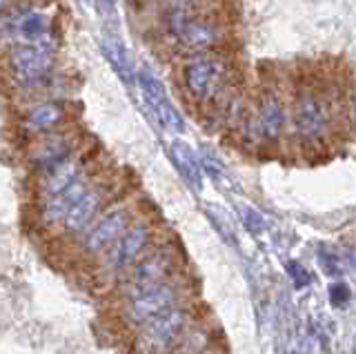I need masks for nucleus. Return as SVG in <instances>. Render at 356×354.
Listing matches in <instances>:
<instances>
[{"instance_id": "nucleus-1", "label": "nucleus", "mask_w": 356, "mask_h": 354, "mask_svg": "<svg viewBox=\"0 0 356 354\" xmlns=\"http://www.w3.org/2000/svg\"><path fill=\"white\" fill-rule=\"evenodd\" d=\"M159 241H161L159 223H156L149 214L138 212V216L127 225V230L118 236L114 246L92 265L96 279L116 287V283L122 276H125Z\"/></svg>"}, {"instance_id": "nucleus-2", "label": "nucleus", "mask_w": 356, "mask_h": 354, "mask_svg": "<svg viewBox=\"0 0 356 354\" xmlns=\"http://www.w3.org/2000/svg\"><path fill=\"white\" fill-rule=\"evenodd\" d=\"M138 201L129 196H118L114 203L103 209L92 225H89L81 236L74 239L72 257L78 263L94 265L103 254L114 246L118 236L127 230V225L138 216Z\"/></svg>"}, {"instance_id": "nucleus-3", "label": "nucleus", "mask_w": 356, "mask_h": 354, "mask_svg": "<svg viewBox=\"0 0 356 354\" xmlns=\"http://www.w3.org/2000/svg\"><path fill=\"white\" fill-rule=\"evenodd\" d=\"M163 27L167 38L189 54L218 51L227 40L225 27L216 18L194 12V9L167 7Z\"/></svg>"}, {"instance_id": "nucleus-4", "label": "nucleus", "mask_w": 356, "mask_h": 354, "mask_svg": "<svg viewBox=\"0 0 356 354\" xmlns=\"http://www.w3.org/2000/svg\"><path fill=\"white\" fill-rule=\"evenodd\" d=\"M194 321L192 305L181 301L165 312L152 316L143 325L131 330V352L134 354H176L187 325Z\"/></svg>"}, {"instance_id": "nucleus-5", "label": "nucleus", "mask_w": 356, "mask_h": 354, "mask_svg": "<svg viewBox=\"0 0 356 354\" xmlns=\"http://www.w3.org/2000/svg\"><path fill=\"white\" fill-rule=\"evenodd\" d=\"M229 63L218 51L189 54L181 65V83L185 92L200 105H216L227 94Z\"/></svg>"}, {"instance_id": "nucleus-6", "label": "nucleus", "mask_w": 356, "mask_h": 354, "mask_svg": "<svg viewBox=\"0 0 356 354\" xmlns=\"http://www.w3.org/2000/svg\"><path fill=\"white\" fill-rule=\"evenodd\" d=\"M181 274H183V263H181L178 248L172 241L161 239L125 276H122L114 290L120 301V298L152 290V287L172 281Z\"/></svg>"}, {"instance_id": "nucleus-7", "label": "nucleus", "mask_w": 356, "mask_h": 354, "mask_svg": "<svg viewBox=\"0 0 356 354\" xmlns=\"http://www.w3.org/2000/svg\"><path fill=\"white\" fill-rule=\"evenodd\" d=\"M118 187H120V183L114 179V176L96 172L94 179L89 181L87 190L72 205V209L67 212V216L60 223V227L56 230L51 236H58L63 241L65 239L67 241L78 239L100 214H103V209L109 207L120 196Z\"/></svg>"}, {"instance_id": "nucleus-8", "label": "nucleus", "mask_w": 356, "mask_h": 354, "mask_svg": "<svg viewBox=\"0 0 356 354\" xmlns=\"http://www.w3.org/2000/svg\"><path fill=\"white\" fill-rule=\"evenodd\" d=\"M187 279L185 274L176 276V279L161 283L152 287V290H145L140 294H134L127 298H120L118 301V323L122 328H127L129 332L143 325L145 321H149L152 316L165 312L167 307H172L181 301H187Z\"/></svg>"}, {"instance_id": "nucleus-9", "label": "nucleus", "mask_w": 356, "mask_h": 354, "mask_svg": "<svg viewBox=\"0 0 356 354\" xmlns=\"http://www.w3.org/2000/svg\"><path fill=\"white\" fill-rule=\"evenodd\" d=\"M7 67L16 87L38 92L49 85L56 70V47L51 45H14L7 49Z\"/></svg>"}, {"instance_id": "nucleus-10", "label": "nucleus", "mask_w": 356, "mask_h": 354, "mask_svg": "<svg viewBox=\"0 0 356 354\" xmlns=\"http://www.w3.org/2000/svg\"><path fill=\"white\" fill-rule=\"evenodd\" d=\"M78 150H83V136L76 129L65 127L58 131H49V134L33 136L27 150V161L31 170L42 174L74 156Z\"/></svg>"}, {"instance_id": "nucleus-11", "label": "nucleus", "mask_w": 356, "mask_h": 354, "mask_svg": "<svg viewBox=\"0 0 356 354\" xmlns=\"http://www.w3.org/2000/svg\"><path fill=\"white\" fill-rule=\"evenodd\" d=\"M334 114L325 98L316 92H303L294 105V129L307 143H321L332 131Z\"/></svg>"}, {"instance_id": "nucleus-12", "label": "nucleus", "mask_w": 356, "mask_h": 354, "mask_svg": "<svg viewBox=\"0 0 356 354\" xmlns=\"http://www.w3.org/2000/svg\"><path fill=\"white\" fill-rule=\"evenodd\" d=\"M98 170L87 172L83 179H78L74 185H70L67 190L58 192V194H51V196H42L36 198V209H33V218H36V225L44 232L54 234L56 230L60 227V223L65 220L67 212L72 209V205L81 198V194L87 190L89 181L94 179V174Z\"/></svg>"}, {"instance_id": "nucleus-13", "label": "nucleus", "mask_w": 356, "mask_h": 354, "mask_svg": "<svg viewBox=\"0 0 356 354\" xmlns=\"http://www.w3.org/2000/svg\"><path fill=\"white\" fill-rule=\"evenodd\" d=\"M92 165H94L92 154H87L85 150H78L74 156L63 161L60 165H56V168L38 174L36 198L51 196V194H58V192L67 190V187L74 185L78 179H83L87 172H92L94 170Z\"/></svg>"}, {"instance_id": "nucleus-14", "label": "nucleus", "mask_w": 356, "mask_h": 354, "mask_svg": "<svg viewBox=\"0 0 356 354\" xmlns=\"http://www.w3.org/2000/svg\"><path fill=\"white\" fill-rule=\"evenodd\" d=\"M70 120V109L63 101L47 98V101L33 103L25 114H22V129L31 136L49 134V131H58L67 127Z\"/></svg>"}, {"instance_id": "nucleus-15", "label": "nucleus", "mask_w": 356, "mask_h": 354, "mask_svg": "<svg viewBox=\"0 0 356 354\" xmlns=\"http://www.w3.org/2000/svg\"><path fill=\"white\" fill-rule=\"evenodd\" d=\"M250 129L254 138H259L263 143H276L283 136L285 129V107L274 92H267L259 107H256V114L250 118Z\"/></svg>"}, {"instance_id": "nucleus-16", "label": "nucleus", "mask_w": 356, "mask_h": 354, "mask_svg": "<svg viewBox=\"0 0 356 354\" xmlns=\"http://www.w3.org/2000/svg\"><path fill=\"white\" fill-rule=\"evenodd\" d=\"M138 83H140V92L143 98L147 101V105L152 107V112L156 114V120L167 127L170 131H181L183 129V118L178 114V109L172 105V101L165 94V87L161 85V81L156 79L149 72H140L138 74Z\"/></svg>"}, {"instance_id": "nucleus-17", "label": "nucleus", "mask_w": 356, "mask_h": 354, "mask_svg": "<svg viewBox=\"0 0 356 354\" xmlns=\"http://www.w3.org/2000/svg\"><path fill=\"white\" fill-rule=\"evenodd\" d=\"M176 354H211V332L200 321H192L176 348Z\"/></svg>"}, {"instance_id": "nucleus-18", "label": "nucleus", "mask_w": 356, "mask_h": 354, "mask_svg": "<svg viewBox=\"0 0 356 354\" xmlns=\"http://www.w3.org/2000/svg\"><path fill=\"white\" fill-rule=\"evenodd\" d=\"M172 159L176 163V168L187 179V183L200 187V163L194 156V152L187 145H183V143H176V145H172Z\"/></svg>"}, {"instance_id": "nucleus-19", "label": "nucleus", "mask_w": 356, "mask_h": 354, "mask_svg": "<svg viewBox=\"0 0 356 354\" xmlns=\"http://www.w3.org/2000/svg\"><path fill=\"white\" fill-rule=\"evenodd\" d=\"M103 49L107 54L109 63L114 65V67L120 72V76H125V79H131V70H129V58L125 49H122V45L116 40V38H105L103 42Z\"/></svg>"}, {"instance_id": "nucleus-20", "label": "nucleus", "mask_w": 356, "mask_h": 354, "mask_svg": "<svg viewBox=\"0 0 356 354\" xmlns=\"http://www.w3.org/2000/svg\"><path fill=\"white\" fill-rule=\"evenodd\" d=\"M330 303L334 307H345L350 303V298H352V290H350V285L345 283V281H337V283H332L330 285Z\"/></svg>"}, {"instance_id": "nucleus-21", "label": "nucleus", "mask_w": 356, "mask_h": 354, "mask_svg": "<svg viewBox=\"0 0 356 354\" xmlns=\"http://www.w3.org/2000/svg\"><path fill=\"white\" fill-rule=\"evenodd\" d=\"M287 274L292 276V281L296 287H305L309 285V272L305 270V265L303 263H298V261H287Z\"/></svg>"}, {"instance_id": "nucleus-22", "label": "nucleus", "mask_w": 356, "mask_h": 354, "mask_svg": "<svg viewBox=\"0 0 356 354\" xmlns=\"http://www.w3.org/2000/svg\"><path fill=\"white\" fill-rule=\"evenodd\" d=\"M318 265H321V270L325 272L327 276H339L343 272L341 261L334 257V254H327V252H321L318 254Z\"/></svg>"}, {"instance_id": "nucleus-23", "label": "nucleus", "mask_w": 356, "mask_h": 354, "mask_svg": "<svg viewBox=\"0 0 356 354\" xmlns=\"http://www.w3.org/2000/svg\"><path fill=\"white\" fill-rule=\"evenodd\" d=\"M243 220H245V225H248L250 232H261L265 227L263 216L256 212V209H252V207H245L243 209Z\"/></svg>"}, {"instance_id": "nucleus-24", "label": "nucleus", "mask_w": 356, "mask_h": 354, "mask_svg": "<svg viewBox=\"0 0 356 354\" xmlns=\"http://www.w3.org/2000/svg\"><path fill=\"white\" fill-rule=\"evenodd\" d=\"M14 7H16V0H0V29H3L9 14L14 12Z\"/></svg>"}, {"instance_id": "nucleus-25", "label": "nucleus", "mask_w": 356, "mask_h": 354, "mask_svg": "<svg viewBox=\"0 0 356 354\" xmlns=\"http://www.w3.org/2000/svg\"><path fill=\"white\" fill-rule=\"evenodd\" d=\"M154 3H161L167 7H181V9H192L198 0H154Z\"/></svg>"}, {"instance_id": "nucleus-26", "label": "nucleus", "mask_w": 356, "mask_h": 354, "mask_svg": "<svg viewBox=\"0 0 356 354\" xmlns=\"http://www.w3.org/2000/svg\"><path fill=\"white\" fill-rule=\"evenodd\" d=\"M94 3H96V0H94ZM98 3H103L107 9H111V7H114V0H98Z\"/></svg>"}, {"instance_id": "nucleus-27", "label": "nucleus", "mask_w": 356, "mask_h": 354, "mask_svg": "<svg viewBox=\"0 0 356 354\" xmlns=\"http://www.w3.org/2000/svg\"><path fill=\"white\" fill-rule=\"evenodd\" d=\"M78 3H81V5L85 7V5H92V3H94V0H78Z\"/></svg>"}, {"instance_id": "nucleus-28", "label": "nucleus", "mask_w": 356, "mask_h": 354, "mask_svg": "<svg viewBox=\"0 0 356 354\" xmlns=\"http://www.w3.org/2000/svg\"><path fill=\"white\" fill-rule=\"evenodd\" d=\"M354 123H356V98H354Z\"/></svg>"}]
</instances>
